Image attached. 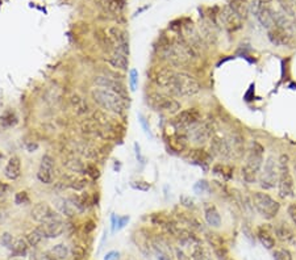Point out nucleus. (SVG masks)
Returning a JSON list of instances; mask_svg holds the SVG:
<instances>
[{
    "label": "nucleus",
    "instance_id": "nucleus-5",
    "mask_svg": "<svg viewBox=\"0 0 296 260\" xmlns=\"http://www.w3.org/2000/svg\"><path fill=\"white\" fill-rule=\"evenodd\" d=\"M251 203L261 217L265 219L275 218L281 210V204L265 192H255L251 197Z\"/></svg>",
    "mask_w": 296,
    "mask_h": 260
},
{
    "label": "nucleus",
    "instance_id": "nucleus-53",
    "mask_svg": "<svg viewBox=\"0 0 296 260\" xmlns=\"http://www.w3.org/2000/svg\"><path fill=\"white\" fill-rule=\"evenodd\" d=\"M119 259H120V254L117 251H109L104 256V260H119Z\"/></svg>",
    "mask_w": 296,
    "mask_h": 260
},
{
    "label": "nucleus",
    "instance_id": "nucleus-40",
    "mask_svg": "<svg viewBox=\"0 0 296 260\" xmlns=\"http://www.w3.org/2000/svg\"><path fill=\"white\" fill-rule=\"evenodd\" d=\"M84 173H87L91 179L96 180L100 177V170L96 167V165L94 163H86V167H84Z\"/></svg>",
    "mask_w": 296,
    "mask_h": 260
},
{
    "label": "nucleus",
    "instance_id": "nucleus-28",
    "mask_svg": "<svg viewBox=\"0 0 296 260\" xmlns=\"http://www.w3.org/2000/svg\"><path fill=\"white\" fill-rule=\"evenodd\" d=\"M99 3L104 8L105 12L112 15H120L125 7V0H99Z\"/></svg>",
    "mask_w": 296,
    "mask_h": 260
},
{
    "label": "nucleus",
    "instance_id": "nucleus-4",
    "mask_svg": "<svg viewBox=\"0 0 296 260\" xmlns=\"http://www.w3.org/2000/svg\"><path fill=\"white\" fill-rule=\"evenodd\" d=\"M279 176H278V189L279 196L282 198L293 197L295 194V183H293L292 173L290 167V158L286 154H282L278 161Z\"/></svg>",
    "mask_w": 296,
    "mask_h": 260
},
{
    "label": "nucleus",
    "instance_id": "nucleus-43",
    "mask_svg": "<svg viewBox=\"0 0 296 260\" xmlns=\"http://www.w3.org/2000/svg\"><path fill=\"white\" fill-rule=\"evenodd\" d=\"M210 189H211L210 183L207 182V180H199V182H197L194 186V191L196 192L197 194H201V193H204V192H208Z\"/></svg>",
    "mask_w": 296,
    "mask_h": 260
},
{
    "label": "nucleus",
    "instance_id": "nucleus-19",
    "mask_svg": "<svg viewBox=\"0 0 296 260\" xmlns=\"http://www.w3.org/2000/svg\"><path fill=\"white\" fill-rule=\"evenodd\" d=\"M187 159H189L191 163H194V165L203 167L204 171H208V167H210V165L213 161V156L212 154L206 151V150L197 147V149L190 150L189 154H187Z\"/></svg>",
    "mask_w": 296,
    "mask_h": 260
},
{
    "label": "nucleus",
    "instance_id": "nucleus-55",
    "mask_svg": "<svg viewBox=\"0 0 296 260\" xmlns=\"http://www.w3.org/2000/svg\"><path fill=\"white\" fill-rule=\"evenodd\" d=\"M157 257H158V260H171L170 257H169V255H166L164 252H162L161 250H159V251H157Z\"/></svg>",
    "mask_w": 296,
    "mask_h": 260
},
{
    "label": "nucleus",
    "instance_id": "nucleus-39",
    "mask_svg": "<svg viewBox=\"0 0 296 260\" xmlns=\"http://www.w3.org/2000/svg\"><path fill=\"white\" fill-rule=\"evenodd\" d=\"M42 239H44V238H42L41 234H40L36 229L33 231H29V233L27 234V236H25V241H27L30 247H37V246L41 243Z\"/></svg>",
    "mask_w": 296,
    "mask_h": 260
},
{
    "label": "nucleus",
    "instance_id": "nucleus-27",
    "mask_svg": "<svg viewBox=\"0 0 296 260\" xmlns=\"http://www.w3.org/2000/svg\"><path fill=\"white\" fill-rule=\"evenodd\" d=\"M207 241L210 242V245L212 246V248H213V251L218 255L220 259L225 257V255H227V250H225L224 241H223L221 236L218 235V234L210 233V234H207Z\"/></svg>",
    "mask_w": 296,
    "mask_h": 260
},
{
    "label": "nucleus",
    "instance_id": "nucleus-23",
    "mask_svg": "<svg viewBox=\"0 0 296 260\" xmlns=\"http://www.w3.org/2000/svg\"><path fill=\"white\" fill-rule=\"evenodd\" d=\"M21 175V161L18 156H11L4 167V176L8 180H17Z\"/></svg>",
    "mask_w": 296,
    "mask_h": 260
},
{
    "label": "nucleus",
    "instance_id": "nucleus-56",
    "mask_svg": "<svg viewBox=\"0 0 296 260\" xmlns=\"http://www.w3.org/2000/svg\"><path fill=\"white\" fill-rule=\"evenodd\" d=\"M7 189H8V186H7V184H4V183L0 182V193H6Z\"/></svg>",
    "mask_w": 296,
    "mask_h": 260
},
{
    "label": "nucleus",
    "instance_id": "nucleus-35",
    "mask_svg": "<svg viewBox=\"0 0 296 260\" xmlns=\"http://www.w3.org/2000/svg\"><path fill=\"white\" fill-rule=\"evenodd\" d=\"M55 205H57L61 214L67 217V218H72V217L75 215V208L69 203V200H65V198H58V200H55Z\"/></svg>",
    "mask_w": 296,
    "mask_h": 260
},
{
    "label": "nucleus",
    "instance_id": "nucleus-24",
    "mask_svg": "<svg viewBox=\"0 0 296 260\" xmlns=\"http://www.w3.org/2000/svg\"><path fill=\"white\" fill-rule=\"evenodd\" d=\"M204 218H206L207 224L212 227H220L221 226V215L218 213L217 208L211 203L204 204Z\"/></svg>",
    "mask_w": 296,
    "mask_h": 260
},
{
    "label": "nucleus",
    "instance_id": "nucleus-13",
    "mask_svg": "<svg viewBox=\"0 0 296 260\" xmlns=\"http://www.w3.org/2000/svg\"><path fill=\"white\" fill-rule=\"evenodd\" d=\"M211 154L213 158H217L220 161H229L233 158V153H232L228 139L218 137V135L211 138Z\"/></svg>",
    "mask_w": 296,
    "mask_h": 260
},
{
    "label": "nucleus",
    "instance_id": "nucleus-6",
    "mask_svg": "<svg viewBox=\"0 0 296 260\" xmlns=\"http://www.w3.org/2000/svg\"><path fill=\"white\" fill-rule=\"evenodd\" d=\"M147 105L156 112H162V113L177 114L182 109V105L178 100L164 93H150L147 96Z\"/></svg>",
    "mask_w": 296,
    "mask_h": 260
},
{
    "label": "nucleus",
    "instance_id": "nucleus-48",
    "mask_svg": "<svg viewBox=\"0 0 296 260\" xmlns=\"http://www.w3.org/2000/svg\"><path fill=\"white\" fill-rule=\"evenodd\" d=\"M132 187L135 189H138V191H144V192H146V191H149L150 189V184L149 183H146V182H133L131 184Z\"/></svg>",
    "mask_w": 296,
    "mask_h": 260
},
{
    "label": "nucleus",
    "instance_id": "nucleus-57",
    "mask_svg": "<svg viewBox=\"0 0 296 260\" xmlns=\"http://www.w3.org/2000/svg\"><path fill=\"white\" fill-rule=\"evenodd\" d=\"M3 159H4V154L0 151V165H2V162H3Z\"/></svg>",
    "mask_w": 296,
    "mask_h": 260
},
{
    "label": "nucleus",
    "instance_id": "nucleus-14",
    "mask_svg": "<svg viewBox=\"0 0 296 260\" xmlns=\"http://www.w3.org/2000/svg\"><path fill=\"white\" fill-rule=\"evenodd\" d=\"M36 230L41 234L42 238L53 239V238H58V236H61L63 233H65L66 225L62 219H57V221L40 224L39 226L36 227Z\"/></svg>",
    "mask_w": 296,
    "mask_h": 260
},
{
    "label": "nucleus",
    "instance_id": "nucleus-46",
    "mask_svg": "<svg viewBox=\"0 0 296 260\" xmlns=\"http://www.w3.org/2000/svg\"><path fill=\"white\" fill-rule=\"evenodd\" d=\"M87 184H88L87 179H74L70 184V188L74 189V191H82V189L86 188Z\"/></svg>",
    "mask_w": 296,
    "mask_h": 260
},
{
    "label": "nucleus",
    "instance_id": "nucleus-21",
    "mask_svg": "<svg viewBox=\"0 0 296 260\" xmlns=\"http://www.w3.org/2000/svg\"><path fill=\"white\" fill-rule=\"evenodd\" d=\"M173 130L174 132L169 137V144H170L171 149L178 151V153H182L189 146V134L184 132L175 130V129H173Z\"/></svg>",
    "mask_w": 296,
    "mask_h": 260
},
{
    "label": "nucleus",
    "instance_id": "nucleus-42",
    "mask_svg": "<svg viewBox=\"0 0 296 260\" xmlns=\"http://www.w3.org/2000/svg\"><path fill=\"white\" fill-rule=\"evenodd\" d=\"M70 252H71L74 260H82L86 256V248L83 245H74Z\"/></svg>",
    "mask_w": 296,
    "mask_h": 260
},
{
    "label": "nucleus",
    "instance_id": "nucleus-51",
    "mask_svg": "<svg viewBox=\"0 0 296 260\" xmlns=\"http://www.w3.org/2000/svg\"><path fill=\"white\" fill-rule=\"evenodd\" d=\"M137 71L136 70H131V86L132 90H136V86H137Z\"/></svg>",
    "mask_w": 296,
    "mask_h": 260
},
{
    "label": "nucleus",
    "instance_id": "nucleus-54",
    "mask_svg": "<svg viewBox=\"0 0 296 260\" xmlns=\"http://www.w3.org/2000/svg\"><path fill=\"white\" fill-rule=\"evenodd\" d=\"M37 149H39V145H37V144H33V142H28V144H27V150L29 151V153H33V151H36Z\"/></svg>",
    "mask_w": 296,
    "mask_h": 260
},
{
    "label": "nucleus",
    "instance_id": "nucleus-38",
    "mask_svg": "<svg viewBox=\"0 0 296 260\" xmlns=\"http://www.w3.org/2000/svg\"><path fill=\"white\" fill-rule=\"evenodd\" d=\"M65 165L66 167L69 168L70 171H72V172H84V167H86V165H83V163L77 158H69L65 162Z\"/></svg>",
    "mask_w": 296,
    "mask_h": 260
},
{
    "label": "nucleus",
    "instance_id": "nucleus-34",
    "mask_svg": "<svg viewBox=\"0 0 296 260\" xmlns=\"http://www.w3.org/2000/svg\"><path fill=\"white\" fill-rule=\"evenodd\" d=\"M274 233L282 242H290L293 239V231L291 230L287 224H278L274 227Z\"/></svg>",
    "mask_w": 296,
    "mask_h": 260
},
{
    "label": "nucleus",
    "instance_id": "nucleus-9",
    "mask_svg": "<svg viewBox=\"0 0 296 260\" xmlns=\"http://www.w3.org/2000/svg\"><path fill=\"white\" fill-rule=\"evenodd\" d=\"M250 12L257 18L258 23L267 30L275 25V21H274L275 11L265 0H254L253 3H250Z\"/></svg>",
    "mask_w": 296,
    "mask_h": 260
},
{
    "label": "nucleus",
    "instance_id": "nucleus-30",
    "mask_svg": "<svg viewBox=\"0 0 296 260\" xmlns=\"http://www.w3.org/2000/svg\"><path fill=\"white\" fill-rule=\"evenodd\" d=\"M233 153V158H241L245 154V147H244V138L239 134H233L228 139Z\"/></svg>",
    "mask_w": 296,
    "mask_h": 260
},
{
    "label": "nucleus",
    "instance_id": "nucleus-25",
    "mask_svg": "<svg viewBox=\"0 0 296 260\" xmlns=\"http://www.w3.org/2000/svg\"><path fill=\"white\" fill-rule=\"evenodd\" d=\"M257 238L261 242V245L263 246L267 250H271V248L275 247V238L272 235V233L270 231L269 227L266 226H260L257 229Z\"/></svg>",
    "mask_w": 296,
    "mask_h": 260
},
{
    "label": "nucleus",
    "instance_id": "nucleus-32",
    "mask_svg": "<svg viewBox=\"0 0 296 260\" xmlns=\"http://www.w3.org/2000/svg\"><path fill=\"white\" fill-rule=\"evenodd\" d=\"M28 248H29V245L25 239L23 238H18V239H15L13 242L12 248H11V256L13 257H24L28 255Z\"/></svg>",
    "mask_w": 296,
    "mask_h": 260
},
{
    "label": "nucleus",
    "instance_id": "nucleus-11",
    "mask_svg": "<svg viewBox=\"0 0 296 260\" xmlns=\"http://www.w3.org/2000/svg\"><path fill=\"white\" fill-rule=\"evenodd\" d=\"M212 138V126L208 123L200 121L189 130V139L196 146H203Z\"/></svg>",
    "mask_w": 296,
    "mask_h": 260
},
{
    "label": "nucleus",
    "instance_id": "nucleus-12",
    "mask_svg": "<svg viewBox=\"0 0 296 260\" xmlns=\"http://www.w3.org/2000/svg\"><path fill=\"white\" fill-rule=\"evenodd\" d=\"M105 33L111 39L112 45H114L115 50L124 53L128 55L129 54V42H128V34L124 29L120 27H108L105 29Z\"/></svg>",
    "mask_w": 296,
    "mask_h": 260
},
{
    "label": "nucleus",
    "instance_id": "nucleus-26",
    "mask_svg": "<svg viewBox=\"0 0 296 260\" xmlns=\"http://www.w3.org/2000/svg\"><path fill=\"white\" fill-rule=\"evenodd\" d=\"M18 124L17 114L13 111L8 109L4 113L0 114V132H6L8 129L13 128Z\"/></svg>",
    "mask_w": 296,
    "mask_h": 260
},
{
    "label": "nucleus",
    "instance_id": "nucleus-10",
    "mask_svg": "<svg viewBox=\"0 0 296 260\" xmlns=\"http://www.w3.org/2000/svg\"><path fill=\"white\" fill-rule=\"evenodd\" d=\"M30 217L36 222H39V224L62 219L61 218V213L54 210L48 203H44V201L33 205L32 210H30Z\"/></svg>",
    "mask_w": 296,
    "mask_h": 260
},
{
    "label": "nucleus",
    "instance_id": "nucleus-47",
    "mask_svg": "<svg viewBox=\"0 0 296 260\" xmlns=\"http://www.w3.org/2000/svg\"><path fill=\"white\" fill-rule=\"evenodd\" d=\"M179 201H180V204H182L183 207L189 208V209H192V208L195 207L194 200H192V198L190 197V196H186V194H182V196H180Z\"/></svg>",
    "mask_w": 296,
    "mask_h": 260
},
{
    "label": "nucleus",
    "instance_id": "nucleus-18",
    "mask_svg": "<svg viewBox=\"0 0 296 260\" xmlns=\"http://www.w3.org/2000/svg\"><path fill=\"white\" fill-rule=\"evenodd\" d=\"M218 18L228 30H237L243 25V18L239 17L229 6H225L221 9V12L218 13Z\"/></svg>",
    "mask_w": 296,
    "mask_h": 260
},
{
    "label": "nucleus",
    "instance_id": "nucleus-22",
    "mask_svg": "<svg viewBox=\"0 0 296 260\" xmlns=\"http://www.w3.org/2000/svg\"><path fill=\"white\" fill-rule=\"evenodd\" d=\"M105 61H107L112 67H115L116 70H120V71H126V70H128L129 59L126 54L115 50L112 51L111 54H108V57L105 58Z\"/></svg>",
    "mask_w": 296,
    "mask_h": 260
},
{
    "label": "nucleus",
    "instance_id": "nucleus-50",
    "mask_svg": "<svg viewBox=\"0 0 296 260\" xmlns=\"http://www.w3.org/2000/svg\"><path fill=\"white\" fill-rule=\"evenodd\" d=\"M129 222L128 215H124V217H117V230H121L123 227H125V225Z\"/></svg>",
    "mask_w": 296,
    "mask_h": 260
},
{
    "label": "nucleus",
    "instance_id": "nucleus-8",
    "mask_svg": "<svg viewBox=\"0 0 296 260\" xmlns=\"http://www.w3.org/2000/svg\"><path fill=\"white\" fill-rule=\"evenodd\" d=\"M278 176H279V168L278 162L272 155H270L266 159L265 165L262 166V172L260 175V186L261 188L265 191L275 188L278 186Z\"/></svg>",
    "mask_w": 296,
    "mask_h": 260
},
{
    "label": "nucleus",
    "instance_id": "nucleus-36",
    "mask_svg": "<svg viewBox=\"0 0 296 260\" xmlns=\"http://www.w3.org/2000/svg\"><path fill=\"white\" fill-rule=\"evenodd\" d=\"M50 252L54 255V256L57 257L58 260H66L67 259V256L70 255L69 247L66 245H63V243H58V245L54 246V247L51 248Z\"/></svg>",
    "mask_w": 296,
    "mask_h": 260
},
{
    "label": "nucleus",
    "instance_id": "nucleus-3",
    "mask_svg": "<svg viewBox=\"0 0 296 260\" xmlns=\"http://www.w3.org/2000/svg\"><path fill=\"white\" fill-rule=\"evenodd\" d=\"M173 95L182 97H191L200 92L201 87L199 82L187 72H177L174 75L170 87L168 88Z\"/></svg>",
    "mask_w": 296,
    "mask_h": 260
},
{
    "label": "nucleus",
    "instance_id": "nucleus-7",
    "mask_svg": "<svg viewBox=\"0 0 296 260\" xmlns=\"http://www.w3.org/2000/svg\"><path fill=\"white\" fill-rule=\"evenodd\" d=\"M201 121V114L200 112L197 111L196 108H189L184 111H180L179 113L175 114L174 120L171 121V128L179 132H184L189 134V130L199 124Z\"/></svg>",
    "mask_w": 296,
    "mask_h": 260
},
{
    "label": "nucleus",
    "instance_id": "nucleus-29",
    "mask_svg": "<svg viewBox=\"0 0 296 260\" xmlns=\"http://www.w3.org/2000/svg\"><path fill=\"white\" fill-rule=\"evenodd\" d=\"M228 6L233 9L243 20H245L250 12V4H249L248 0H230Z\"/></svg>",
    "mask_w": 296,
    "mask_h": 260
},
{
    "label": "nucleus",
    "instance_id": "nucleus-37",
    "mask_svg": "<svg viewBox=\"0 0 296 260\" xmlns=\"http://www.w3.org/2000/svg\"><path fill=\"white\" fill-rule=\"evenodd\" d=\"M191 259L192 260H212L211 259L210 254H208V251H207L204 247H201L199 243L195 245L194 248H192Z\"/></svg>",
    "mask_w": 296,
    "mask_h": 260
},
{
    "label": "nucleus",
    "instance_id": "nucleus-15",
    "mask_svg": "<svg viewBox=\"0 0 296 260\" xmlns=\"http://www.w3.org/2000/svg\"><path fill=\"white\" fill-rule=\"evenodd\" d=\"M54 171H55V162L53 156L45 154L41 159L39 172H37V179L42 184H51L54 182Z\"/></svg>",
    "mask_w": 296,
    "mask_h": 260
},
{
    "label": "nucleus",
    "instance_id": "nucleus-17",
    "mask_svg": "<svg viewBox=\"0 0 296 260\" xmlns=\"http://www.w3.org/2000/svg\"><path fill=\"white\" fill-rule=\"evenodd\" d=\"M94 83L96 84V87L99 88H105V90H109L112 92H116L119 95H121L123 97L126 96V90L125 86L120 81L114 78H109V76H105V75H98L94 78Z\"/></svg>",
    "mask_w": 296,
    "mask_h": 260
},
{
    "label": "nucleus",
    "instance_id": "nucleus-31",
    "mask_svg": "<svg viewBox=\"0 0 296 260\" xmlns=\"http://www.w3.org/2000/svg\"><path fill=\"white\" fill-rule=\"evenodd\" d=\"M95 38H96V41H98L99 46H100V48H102L107 54H111L112 51H115V48H114V45H112L111 39H109V37H108L107 33H105V29L96 30Z\"/></svg>",
    "mask_w": 296,
    "mask_h": 260
},
{
    "label": "nucleus",
    "instance_id": "nucleus-52",
    "mask_svg": "<svg viewBox=\"0 0 296 260\" xmlns=\"http://www.w3.org/2000/svg\"><path fill=\"white\" fill-rule=\"evenodd\" d=\"M288 214H290L293 224L296 225V204H290V207H288Z\"/></svg>",
    "mask_w": 296,
    "mask_h": 260
},
{
    "label": "nucleus",
    "instance_id": "nucleus-44",
    "mask_svg": "<svg viewBox=\"0 0 296 260\" xmlns=\"http://www.w3.org/2000/svg\"><path fill=\"white\" fill-rule=\"evenodd\" d=\"M13 242H15V239H13V235L11 233H3L2 234V239H0V243H2V246L6 248H12V245Z\"/></svg>",
    "mask_w": 296,
    "mask_h": 260
},
{
    "label": "nucleus",
    "instance_id": "nucleus-33",
    "mask_svg": "<svg viewBox=\"0 0 296 260\" xmlns=\"http://www.w3.org/2000/svg\"><path fill=\"white\" fill-rule=\"evenodd\" d=\"M212 172L216 176H220L223 180H230L233 177V168L225 163H216L212 167Z\"/></svg>",
    "mask_w": 296,
    "mask_h": 260
},
{
    "label": "nucleus",
    "instance_id": "nucleus-1",
    "mask_svg": "<svg viewBox=\"0 0 296 260\" xmlns=\"http://www.w3.org/2000/svg\"><path fill=\"white\" fill-rule=\"evenodd\" d=\"M91 97L96 105L104 109L108 113L114 114H124L126 109L125 97L116 92H112L105 88H94L91 91Z\"/></svg>",
    "mask_w": 296,
    "mask_h": 260
},
{
    "label": "nucleus",
    "instance_id": "nucleus-20",
    "mask_svg": "<svg viewBox=\"0 0 296 260\" xmlns=\"http://www.w3.org/2000/svg\"><path fill=\"white\" fill-rule=\"evenodd\" d=\"M174 75H175V71L171 67H158V69L153 71L152 79L157 86L168 90L171 84V81H173Z\"/></svg>",
    "mask_w": 296,
    "mask_h": 260
},
{
    "label": "nucleus",
    "instance_id": "nucleus-49",
    "mask_svg": "<svg viewBox=\"0 0 296 260\" xmlns=\"http://www.w3.org/2000/svg\"><path fill=\"white\" fill-rule=\"evenodd\" d=\"M95 229H96V224H95V221H94V219H88V221L84 224V233L86 234L92 233Z\"/></svg>",
    "mask_w": 296,
    "mask_h": 260
},
{
    "label": "nucleus",
    "instance_id": "nucleus-45",
    "mask_svg": "<svg viewBox=\"0 0 296 260\" xmlns=\"http://www.w3.org/2000/svg\"><path fill=\"white\" fill-rule=\"evenodd\" d=\"M274 260H292V255L288 250L281 248V250H276L274 252Z\"/></svg>",
    "mask_w": 296,
    "mask_h": 260
},
{
    "label": "nucleus",
    "instance_id": "nucleus-16",
    "mask_svg": "<svg viewBox=\"0 0 296 260\" xmlns=\"http://www.w3.org/2000/svg\"><path fill=\"white\" fill-rule=\"evenodd\" d=\"M267 37H269L272 45L278 46V48L290 46L292 44V36H291L290 30L278 27V25H274V27L267 30Z\"/></svg>",
    "mask_w": 296,
    "mask_h": 260
},
{
    "label": "nucleus",
    "instance_id": "nucleus-41",
    "mask_svg": "<svg viewBox=\"0 0 296 260\" xmlns=\"http://www.w3.org/2000/svg\"><path fill=\"white\" fill-rule=\"evenodd\" d=\"M15 204L16 205H29L30 197L27 191H20L15 194Z\"/></svg>",
    "mask_w": 296,
    "mask_h": 260
},
{
    "label": "nucleus",
    "instance_id": "nucleus-2",
    "mask_svg": "<svg viewBox=\"0 0 296 260\" xmlns=\"http://www.w3.org/2000/svg\"><path fill=\"white\" fill-rule=\"evenodd\" d=\"M263 165V147L258 142H250L246 154L245 165L243 167V177L248 184H254L257 182L258 173L262 170Z\"/></svg>",
    "mask_w": 296,
    "mask_h": 260
}]
</instances>
